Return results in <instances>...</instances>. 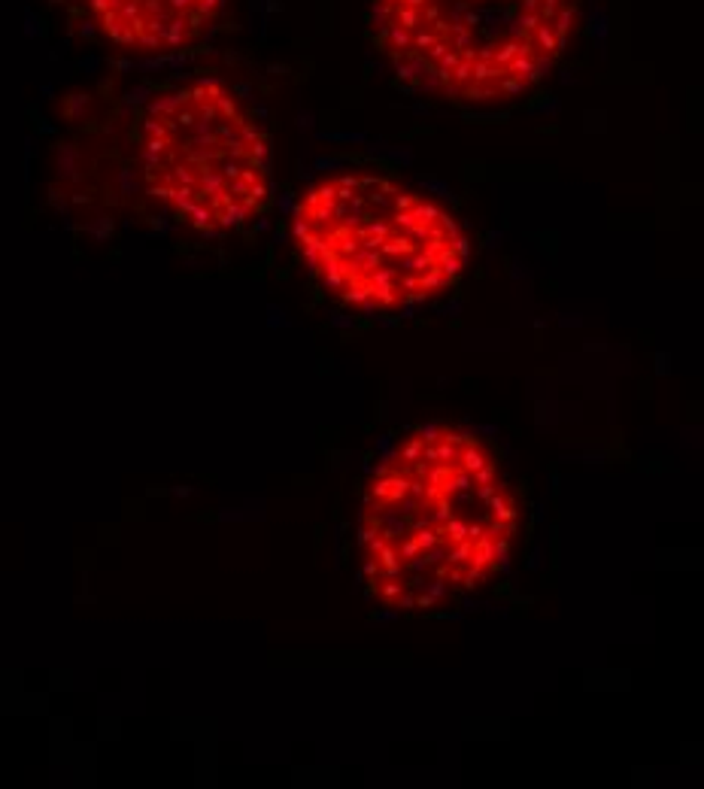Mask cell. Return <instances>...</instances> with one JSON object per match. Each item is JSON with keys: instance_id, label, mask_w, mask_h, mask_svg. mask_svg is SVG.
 Returning a JSON list of instances; mask_svg holds the SVG:
<instances>
[{"instance_id": "5b68a950", "label": "cell", "mask_w": 704, "mask_h": 789, "mask_svg": "<svg viewBox=\"0 0 704 789\" xmlns=\"http://www.w3.org/2000/svg\"><path fill=\"white\" fill-rule=\"evenodd\" d=\"M225 0H88L107 43L127 52H176L197 43L219 21Z\"/></svg>"}, {"instance_id": "277c9868", "label": "cell", "mask_w": 704, "mask_h": 789, "mask_svg": "<svg viewBox=\"0 0 704 789\" xmlns=\"http://www.w3.org/2000/svg\"><path fill=\"white\" fill-rule=\"evenodd\" d=\"M140 177L173 219L201 234H222L267 206L270 143L228 82L201 76L146 103Z\"/></svg>"}, {"instance_id": "3957f363", "label": "cell", "mask_w": 704, "mask_h": 789, "mask_svg": "<svg viewBox=\"0 0 704 789\" xmlns=\"http://www.w3.org/2000/svg\"><path fill=\"white\" fill-rule=\"evenodd\" d=\"M580 0H371L382 58L413 89L486 107L540 82L574 37Z\"/></svg>"}, {"instance_id": "6da1fadb", "label": "cell", "mask_w": 704, "mask_h": 789, "mask_svg": "<svg viewBox=\"0 0 704 789\" xmlns=\"http://www.w3.org/2000/svg\"><path fill=\"white\" fill-rule=\"evenodd\" d=\"M516 498L489 446L452 425L404 437L367 480L362 571L395 613H428L474 592L507 559Z\"/></svg>"}, {"instance_id": "7a4b0ae2", "label": "cell", "mask_w": 704, "mask_h": 789, "mask_svg": "<svg viewBox=\"0 0 704 789\" xmlns=\"http://www.w3.org/2000/svg\"><path fill=\"white\" fill-rule=\"evenodd\" d=\"M292 237L343 304L395 313L437 298L468 265V234L428 195L377 173H337L303 188Z\"/></svg>"}]
</instances>
